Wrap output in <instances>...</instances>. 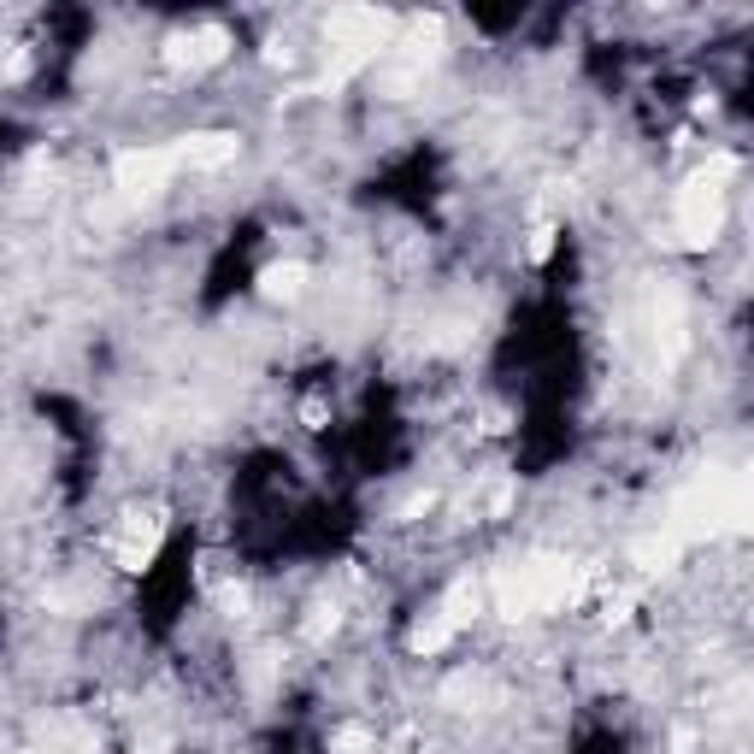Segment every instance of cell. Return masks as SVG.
Wrapping results in <instances>:
<instances>
[{
    "instance_id": "1",
    "label": "cell",
    "mask_w": 754,
    "mask_h": 754,
    "mask_svg": "<svg viewBox=\"0 0 754 754\" xmlns=\"http://www.w3.org/2000/svg\"><path fill=\"white\" fill-rule=\"evenodd\" d=\"M743 525H749V490H743V478H726V471L696 478L672 501V518H666V530L678 542L719 537V530H743Z\"/></svg>"
},
{
    "instance_id": "2",
    "label": "cell",
    "mask_w": 754,
    "mask_h": 754,
    "mask_svg": "<svg viewBox=\"0 0 754 754\" xmlns=\"http://www.w3.org/2000/svg\"><path fill=\"white\" fill-rule=\"evenodd\" d=\"M584 584H590V572H572L566 560H530V566H518L507 584H501L495 607H501V619H525V613L572 607L578 595H584Z\"/></svg>"
},
{
    "instance_id": "3",
    "label": "cell",
    "mask_w": 754,
    "mask_h": 754,
    "mask_svg": "<svg viewBox=\"0 0 754 754\" xmlns=\"http://www.w3.org/2000/svg\"><path fill=\"white\" fill-rule=\"evenodd\" d=\"M726 230V188L689 178L678 195V248H713Z\"/></svg>"
},
{
    "instance_id": "4",
    "label": "cell",
    "mask_w": 754,
    "mask_h": 754,
    "mask_svg": "<svg viewBox=\"0 0 754 754\" xmlns=\"http://www.w3.org/2000/svg\"><path fill=\"white\" fill-rule=\"evenodd\" d=\"M171 171H178V153L171 148H124L113 160V183L124 188V195H153Z\"/></svg>"
},
{
    "instance_id": "5",
    "label": "cell",
    "mask_w": 754,
    "mask_h": 754,
    "mask_svg": "<svg viewBox=\"0 0 754 754\" xmlns=\"http://www.w3.org/2000/svg\"><path fill=\"white\" fill-rule=\"evenodd\" d=\"M160 537H165L160 518H148V525H141V513H130L124 537H113V560L124 566V572H148L153 555H160Z\"/></svg>"
},
{
    "instance_id": "6",
    "label": "cell",
    "mask_w": 754,
    "mask_h": 754,
    "mask_svg": "<svg viewBox=\"0 0 754 754\" xmlns=\"http://www.w3.org/2000/svg\"><path fill=\"white\" fill-rule=\"evenodd\" d=\"M230 54V36L218 24H207V30H195V36H178L171 42V66H218V59Z\"/></svg>"
},
{
    "instance_id": "7",
    "label": "cell",
    "mask_w": 754,
    "mask_h": 754,
    "mask_svg": "<svg viewBox=\"0 0 754 754\" xmlns=\"http://www.w3.org/2000/svg\"><path fill=\"white\" fill-rule=\"evenodd\" d=\"M171 153H178V165H230L236 160V136L230 130H195V136H183Z\"/></svg>"
},
{
    "instance_id": "8",
    "label": "cell",
    "mask_w": 754,
    "mask_h": 754,
    "mask_svg": "<svg viewBox=\"0 0 754 754\" xmlns=\"http://www.w3.org/2000/svg\"><path fill=\"white\" fill-rule=\"evenodd\" d=\"M301 289H307V265L301 260H277V265H265V272H260V295H265V301H301Z\"/></svg>"
},
{
    "instance_id": "9",
    "label": "cell",
    "mask_w": 754,
    "mask_h": 754,
    "mask_svg": "<svg viewBox=\"0 0 754 754\" xmlns=\"http://www.w3.org/2000/svg\"><path fill=\"white\" fill-rule=\"evenodd\" d=\"M454 631H460V619H448V613H431V619L413 631V654H443L448 642H454Z\"/></svg>"
},
{
    "instance_id": "10",
    "label": "cell",
    "mask_w": 754,
    "mask_h": 754,
    "mask_svg": "<svg viewBox=\"0 0 754 754\" xmlns=\"http://www.w3.org/2000/svg\"><path fill=\"white\" fill-rule=\"evenodd\" d=\"M684 555V542L672 537V530H660V537H642L637 542V566H649V572H660V566H672Z\"/></svg>"
},
{
    "instance_id": "11",
    "label": "cell",
    "mask_w": 754,
    "mask_h": 754,
    "mask_svg": "<svg viewBox=\"0 0 754 754\" xmlns=\"http://www.w3.org/2000/svg\"><path fill=\"white\" fill-rule=\"evenodd\" d=\"M637 602H642V590H613L607 602H602V619H607V625H625Z\"/></svg>"
},
{
    "instance_id": "12",
    "label": "cell",
    "mask_w": 754,
    "mask_h": 754,
    "mask_svg": "<svg viewBox=\"0 0 754 754\" xmlns=\"http://www.w3.org/2000/svg\"><path fill=\"white\" fill-rule=\"evenodd\" d=\"M366 743H372V731H366V726H342V731H336V743H330V749H336V754H359Z\"/></svg>"
},
{
    "instance_id": "13",
    "label": "cell",
    "mask_w": 754,
    "mask_h": 754,
    "mask_svg": "<svg viewBox=\"0 0 754 754\" xmlns=\"http://www.w3.org/2000/svg\"><path fill=\"white\" fill-rule=\"evenodd\" d=\"M555 236H560L555 225H537V230H530V248H525V254H530V260H537V265H542L548 254H555Z\"/></svg>"
},
{
    "instance_id": "14",
    "label": "cell",
    "mask_w": 754,
    "mask_h": 754,
    "mask_svg": "<svg viewBox=\"0 0 754 754\" xmlns=\"http://www.w3.org/2000/svg\"><path fill=\"white\" fill-rule=\"evenodd\" d=\"M324 413H330V407H324V401H319V396H312V401H307V407H301V419H307V424H312V431H319V424H324Z\"/></svg>"
}]
</instances>
